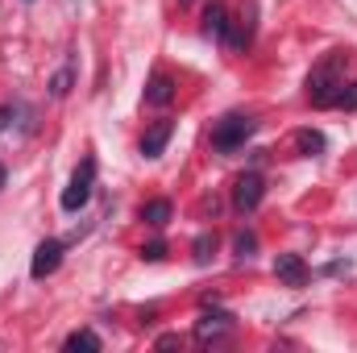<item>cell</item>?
Returning <instances> with one entry per match:
<instances>
[{
    "label": "cell",
    "mask_w": 357,
    "mask_h": 353,
    "mask_svg": "<svg viewBox=\"0 0 357 353\" xmlns=\"http://www.w3.org/2000/svg\"><path fill=\"white\" fill-rule=\"evenodd\" d=\"M341 63H345V54H328V59L307 75V100H312L316 108H333V104H337V91L345 88Z\"/></svg>",
    "instance_id": "cell-1"
},
{
    "label": "cell",
    "mask_w": 357,
    "mask_h": 353,
    "mask_svg": "<svg viewBox=\"0 0 357 353\" xmlns=\"http://www.w3.org/2000/svg\"><path fill=\"white\" fill-rule=\"evenodd\" d=\"M254 129H258V121L254 117H225V121H216V129H212V146L216 150H225V154H233V150H241L250 137H254Z\"/></svg>",
    "instance_id": "cell-2"
},
{
    "label": "cell",
    "mask_w": 357,
    "mask_h": 353,
    "mask_svg": "<svg viewBox=\"0 0 357 353\" xmlns=\"http://www.w3.org/2000/svg\"><path fill=\"white\" fill-rule=\"evenodd\" d=\"M91 187H96V163L91 158H84L79 167H75V175H71V183H67V191H63V212H79L84 204L91 200Z\"/></svg>",
    "instance_id": "cell-3"
},
{
    "label": "cell",
    "mask_w": 357,
    "mask_h": 353,
    "mask_svg": "<svg viewBox=\"0 0 357 353\" xmlns=\"http://www.w3.org/2000/svg\"><path fill=\"white\" fill-rule=\"evenodd\" d=\"M262 195H266V183H262L258 171L237 175V183H233V204H237V212H254V208L262 204Z\"/></svg>",
    "instance_id": "cell-4"
},
{
    "label": "cell",
    "mask_w": 357,
    "mask_h": 353,
    "mask_svg": "<svg viewBox=\"0 0 357 353\" xmlns=\"http://www.w3.org/2000/svg\"><path fill=\"white\" fill-rule=\"evenodd\" d=\"M233 333V316L229 312H204L199 320H195V341L199 345H216V341H225Z\"/></svg>",
    "instance_id": "cell-5"
},
{
    "label": "cell",
    "mask_w": 357,
    "mask_h": 353,
    "mask_svg": "<svg viewBox=\"0 0 357 353\" xmlns=\"http://www.w3.org/2000/svg\"><path fill=\"white\" fill-rule=\"evenodd\" d=\"M63 262V241L59 237H46L38 250H33V262H29V274L33 278H46V274H54Z\"/></svg>",
    "instance_id": "cell-6"
},
{
    "label": "cell",
    "mask_w": 357,
    "mask_h": 353,
    "mask_svg": "<svg viewBox=\"0 0 357 353\" xmlns=\"http://www.w3.org/2000/svg\"><path fill=\"white\" fill-rule=\"evenodd\" d=\"M274 274H278L282 287H303L307 283V266H303L299 254H278L274 258Z\"/></svg>",
    "instance_id": "cell-7"
},
{
    "label": "cell",
    "mask_w": 357,
    "mask_h": 353,
    "mask_svg": "<svg viewBox=\"0 0 357 353\" xmlns=\"http://www.w3.org/2000/svg\"><path fill=\"white\" fill-rule=\"evenodd\" d=\"M171 133H175V121H158V125H150L146 137H142V154H146V158H158V154L167 150Z\"/></svg>",
    "instance_id": "cell-8"
},
{
    "label": "cell",
    "mask_w": 357,
    "mask_h": 353,
    "mask_svg": "<svg viewBox=\"0 0 357 353\" xmlns=\"http://www.w3.org/2000/svg\"><path fill=\"white\" fill-rule=\"evenodd\" d=\"M204 33H208V38H229V13H225L220 0H212V4L204 8Z\"/></svg>",
    "instance_id": "cell-9"
},
{
    "label": "cell",
    "mask_w": 357,
    "mask_h": 353,
    "mask_svg": "<svg viewBox=\"0 0 357 353\" xmlns=\"http://www.w3.org/2000/svg\"><path fill=\"white\" fill-rule=\"evenodd\" d=\"M171 100H175V80H171V75H154V80H150V88H146V104L167 108Z\"/></svg>",
    "instance_id": "cell-10"
},
{
    "label": "cell",
    "mask_w": 357,
    "mask_h": 353,
    "mask_svg": "<svg viewBox=\"0 0 357 353\" xmlns=\"http://www.w3.org/2000/svg\"><path fill=\"white\" fill-rule=\"evenodd\" d=\"M142 220H146L150 229H162V225L171 220V200H150V204H142Z\"/></svg>",
    "instance_id": "cell-11"
},
{
    "label": "cell",
    "mask_w": 357,
    "mask_h": 353,
    "mask_svg": "<svg viewBox=\"0 0 357 353\" xmlns=\"http://www.w3.org/2000/svg\"><path fill=\"white\" fill-rule=\"evenodd\" d=\"M79 350H88V353L100 350V337H96L91 329H79V333H71V337H67V353H79Z\"/></svg>",
    "instance_id": "cell-12"
},
{
    "label": "cell",
    "mask_w": 357,
    "mask_h": 353,
    "mask_svg": "<svg viewBox=\"0 0 357 353\" xmlns=\"http://www.w3.org/2000/svg\"><path fill=\"white\" fill-rule=\"evenodd\" d=\"M295 146H299L303 154H320V150H324V133H320V129H299V133H295Z\"/></svg>",
    "instance_id": "cell-13"
},
{
    "label": "cell",
    "mask_w": 357,
    "mask_h": 353,
    "mask_svg": "<svg viewBox=\"0 0 357 353\" xmlns=\"http://www.w3.org/2000/svg\"><path fill=\"white\" fill-rule=\"evenodd\" d=\"M191 250H195V262L208 266V262H212V254H216V237H212V233H199Z\"/></svg>",
    "instance_id": "cell-14"
},
{
    "label": "cell",
    "mask_w": 357,
    "mask_h": 353,
    "mask_svg": "<svg viewBox=\"0 0 357 353\" xmlns=\"http://www.w3.org/2000/svg\"><path fill=\"white\" fill-rule=\"evenodd\" d=\"M67 91H71V67H63V71L50 80V96H54V100H63Z\"/></svg>",
    "instance_id": "cell-15"
},
{
    "label": "cell",
    "mask_w": 357,
    "mask_h": 353,
    "mask_svg": "<svg viewBox=\"0 0 357 353\" xmlns=\"http://www.w3.org/2000/svg\"><path fill=\"white\" fill-rule=\"evenodd\" d=\"M233 250H237V258H250V254L258 250V237H254V233H237V241H233Z\"/></svg>",
    "instance_id": "cell-16"
},
{
    "label": "cell",
    "mask_w": 357,
    "mask_h": 353,
    "mask_svg": "<svg viewBox=\"0 0 357 353\" xmlns=\"http://www.w3.org/2000/svg\"><path fill=\"white\" fill-rule=\"evenodd\" d=\"M337 108H349V112L357 108V84H349V88L337 91Z\"/></svg>",
    "instance_id": "cell-17"
},
{
    "label": "cell",
    "mask_w": 357,
    "mask_h": 353,
    "mask_svg": "<svg viewBox=\"0 0 357 353\" xmlns=\"http://www.w3.org/2000/svg\"><path fill=\"white\" fill-rule=\"evenodd\" d=\"M142 258H146V262H158V258H167V246H162V241H154V246H146V250H142Z\"/></svg>",
    "instance_id": "cell-18"
},
{
    "label": "cell",
    "mask_w": 357,
    "mask_h": 353,
    "mask_svg": "<svg viewBox=\"0 0 357 353\" xmlns=\"http://www.w3.org/2000/svg\"><path fill=\"white\" fill-rule=\"evenodd\" d=\"M175 345H178V337H175V333H167V337H158V350H175Z\"/></svg>",
    "instance_id": "cell-19"
},
{
    "label": "cell",
    "mask_w": 357,
    "mask_h": 353,
    "mask_svg": "<svg viewBox=\"0 0 357 353\" xmlns=\"http://www.w3.org/2000/svg\"><path fill=\"white\" fill-rule=\"evenodd\" d=\"M0 129H8V108H0Z\"/></svg>",
    "instance_id": "cell-20"
},
{
    "label": "cell",
    "mask_w": 357,
    "mask_h": 353,
    "mask_svg": "<svg viewBox=\"0 0 357 353\" xmlns=\"http://www.w3.org/2000/svg\"><path fill=\"white\" fill-rule=\"evenodd\" d=\"M0 187H4V167H0Z\"/></svg>",
    "instance_id": "cell-21"
},
{
    "label": "cell",
    "mask_w": 357,
    "mask_h": 353,
    "mask_svg": "<svg viewBox=\"0 0 357 353\" xmlns=\"http://www.w3.org/2000/svg\"><path fill=\"white\" fill-rule=\"evenodd\" d=\"M178 4H195V0H178Z\"/></svg>",
    "instance_id": "cell-22"
}]
</instances>
